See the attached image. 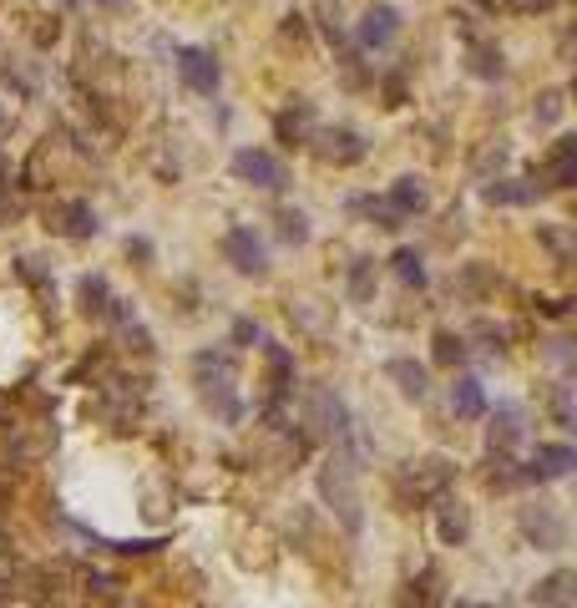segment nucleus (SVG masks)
I'll list each match as a JSON object with an SVG mask.
<instances>
[{
    "label": "nucleus",
    "instance_id": "obj_1",
    "mask_svg": "<svg viewBox=\"0 0 577 608\" xmlns=\"http://www.w3.org/2000/svg\"><path fill=\"white\" fill-rule=\"evenodd\" d=\"M193 370H198V386H203V401L208 406H218V416H238V401H233V360L218 350H203L198 360H193Z\"/></svg>",
    "mask_w": 577,
    "mask_h": 608
},
{
    "label": "nucleus",
    "instance_id": "obj_2",
    "mask_svg": "<svg viewBox=\"0 0 577 608\" xmlns=\"http://www.w3.org/2000/svg\"><path fill=\"white\" fill-rule=\"evenodd\" d=\"M304 147L314 152L319 163H329V168H350V163L365 158V137L355 127H314Z\"/></svg>",
    "mask_w": 577,
    "mask_h": 608
},
{
    "label": "nucleus",
    "instance_id": "obj_3",
    "mask_svg": "<svg viewBox=\"0 0 577 608\" xmlns=\"http://www.w3.org/2000/svg\"><path fill=\"white\" fill-rule=\"evenodd\" d=\"M233 178L254 183V188H269V193H279V188L289 183L284 163L274 158V152H264V147H238V152H233Z\"/></svg>",
    "mask_w": 577,
    "mask_h": 608
},
{
    "label": "nucleus",
    "instance_id": "obj_4",
    "mask_svg": "<svg viewBox=\"0 0 577 608\" xmlns=\"http://www.w3.org/2000/svg\"><path fill=\"white\" fill-rule=\"evenodd\" d=\"M178 76H183V87H188V92L213 97L218 82H223V66H218V56L203 51V46H178Z\"/></svg>",
    "mask_w": 577,
    "mask_h": 608
},
{
    "label": "nucleus",
    "instance_id": "obj_5",
    "mask_svg": "<svg viewBox=\"0 0 577 608\" xmlns=\"http://www.w3.org/2000/svg\"><path fill=\"white\" fill-rule=\"evenodd\" d=\"M223 259H228L238 274H249V279H264V274H269V254H264V244L254 239V228H228V234H223Z\"/></svg>",
    "mask_w": 577,
    "mask_h": 608
},
{
    "label": "nucleus",
    "instance_id": "obj_6",
    "mask_svg": "<svg viewBox=\"0 0 577 608\" xmlns=\"http://www.w3.org/2000/svg\"><path fill=\"white\" fill-rule=\"evenodd\" d=\"M395 31H400V11L390 6V0H375V6H365V16H360V26H355V36H360V46H365V51L390 46V41H395Z\"/></svg>",
    "mask_w": 577,
    "mask_h": 608
},
{
    "label": "nucleus",
    "instance_id": "obj_7",
    "mask_svg": "<svg viewBox=\"0 0 577 608\" xmlns=\"http://www.w3.org/2000/svg\"><path fill=\"white\" fill-rule=\"evenodd\" d=\"M46 228H56L61 239H92L102 223H97V213H92L87 203L71 198V203H56V208L46 213Z\"/></svg>",
    "mask_w": 577,
    "mask_h": 608
},
{
    "label": "nucleus",
    "instance_id": "obj_8",
    "mask_svg": "<svg viewBox=\"0 0 577 608\" xmlns=\"http://www.w3.org/2000/svg\"><path fill=\"white\" fill-rule=\"evenodd\" d=\"M324 497L340 502V512H345L350 527L360 522V497H355V487H350V462H345V456H335V462H329V472H324Z\"/></svg>",
    "mask_w": 577,
    "mask_h": 608
},
{
    "label": "nucleus",
    "instance_id": "obj_9",
    "mask_svg": "<svg viewBox=\"0 0 577 608\" xmlns=\"http://www.w3.org/2000/svg\"><path fill=\"white\" fill-rule=\"evenodd\" d=\"M400 218H416V213H426L431 208V188H426V178H416V173H405V178H395L390 183V198H385Z\"/></svg>",
    "mask_w": 577,
    "mask_h": 608
},
{
    "label": "nucleus",
    "instance_id": "obj_10",
    "mask_svg": "<svg viewBox=\"0 0 577 608\" xmlns=\"http://www.w3.org/2000/svg\"><path fill=\"white\" fill-rule=\"evenodd\" d=\"M466 71H471V76H481V82H497V76L507 71V56H502V46H491L486 36L466 41Z\"/></svg>",
    "mask_w": 577,
    "mask_h": 608
},
{
    "label": "nucleus",
    "instance_id": "obj_11",
    "mask_svg": "<svg viewBox=\"0 0 577 608\" xmlns=\"http://www.w3.org/2000/svg\"><path fill=\"white\" fill-rule=\"evenodd\" d=\"M274 132H279V142L304 147V142H309V132H314V107H309L304 97H294V107H289V112H279Z\"/></svg>",
    "mask_w": 577,
    "mask_h": 608
},
{
    "label": "nucleus",
    "instance_id": "obj_12",
    "mask_svg": "<svg viewBox=\"0 0 577 608\" xmlns=\"http://www.w3.org/2000/svg\"><path fill=\"white\" fill-rule=\"evenodd\" d=\"M547 173H552V188H572L577 183V137H557L552 142Z\"/></svg>",
    "mask_w": 577,
    "mask_h": 608
},
{
    "label": "nucleus",
    "instance_id": "obj_13",
    "mask_svg": "<svg viewBox=\"0 0 577 608\" xmlns=\"http://www.w3.org/2000/svg\"><path fill=\"white\" fill-rule=\"evenodd\" d=\"M481 198H486L491 208H522V203L537 198V188H532V183H517V178H491V183L481 188Z\"/></svg>",
    "mask_w": 577,
    "mask_h": 608
},
{
    "label": "nucleus",
    "instance_id": "obj_14",
    "mask_svg": "<svg viewBox=\"0 0 577 608\" xmlns=\"http://www.w3.org/2000/svg\"><path fill=\"white\" fill-rule=\"evenodd\" d=\"M567 472H572V446H537V456H532V477L537 482H557Z\"/></svg>",
    "mask_w": 577,
    "mask_h": 608
},
{
    "label": "nucleus",
    "instance_id": "obj_15",
    "mask_svg": "<svg viewBox=\"0 0 577 608\" xmlns=\"http://www.w3.org/2000/svg\"><path fill=\"white\" fill-rule=\"evenodd\" d=\"M385 375L400 386V396H410V401H421L431 386H426V365H416V360H390L385 365Z\"/></svg>",
    "mask_w": 577,
    "mask_h": 608
},
{
    "label": "nucleus",
    "instance_id": "obj_16",
    "mask_svg": "<svg viewBox=\"0 0 577 608\" xmlns=\"http://www.w3.org/2000/svg\"><path fill=\"white\" fill-rule=\"evenodd\" d=\"M76 299H81V310L87 315H112V289H107V279L102 274H87L76 284Z\"/></svg>",
    "mask_w": 577,
    "mask_h": 608
},
{
    "label": "nucleus",
    "instance_id": "obj_17",
    "mask_svg": "<svg viewBox=\"0 0 577 608\" xmlns=\"http://www.w3.org/2000/svg\"><path fill=\"white\" fill-rule=\"evenodd\" d=\"M375 284H380L375 259H355V264H350V299H355V304H370V299H375Z\"/></svg>",
    "mask_w": 577,
    "mask_h": 608
},
{
    "label": "nucleus",
    "instance_id": "obj_18",
    "mask_svg": "<svg viewBox=\"0 0 577 608\" xmlns=\"http://www.w3.org/2000/svg\"><path fill=\"white\" fill-rule=\"evenodd\" d=\"M390 269H395V279H400V284L426 289V264H421V254H416V249H395V254H390Z\"/></svg>",
    "mask_w": 577,
    "mask_h": 608
},
{
    "label": "nucleus",
    "instance_id": "obj_19",
    "mask_svg": "<svg viewBox=\"0 0 577 608\" xmlns=\"http://www.w3.org/2000/svg\"><path fill=\"white\" fill-rule=\"evenodd\" d=\"M451 406H456V416H481V411H486V396H481V380L461 375V380H456V391H451Z\"/></svg>",
    "mask_w": 577,
    "mask_h": 608
},
{
    "label": "nucleus",
    "instance_id": "obj_20",
    "mask_svg": "<svg viewBox=\"0 0 577 608\" xmlns=\"http://www.w3.org/2000/svg\"><path fill=\"white\" fill-rule=\"evenodd\" d=\"M274 234H279L284 244H309V218H304L299 208H279V213H274Z\"/></svg>",
    "mask_w": 577,
    "mask_h": 608
},
{
    "label": "nucleus",
    "instance_id": "obj_21",
    "mask_svg": "<svg viewBox=\"0 0 577 608\" xmlns=\"http://www.w3.org/2000/svg\"><path fill=\"white\" fill-rule=\"evenodd\" d=\"M350 208H355V213H365V218H375V228H400V223H405V218H400L385 198H355Z\"/></svg>",
    "mask_w": 577,
    "mask_h": 608
},
{
    "label": "nucleus",
    "instance_id": "obj_22",
    "mask_svg": "<svg viewBox=\"0 0 577 608\" xmlns=\"http://www.w3.org/2000/svg\"><path fill=\"white\" fill-rule=\"evenodd\" d=\"M517 436H522V411H517V406H502L497 426H491V441H497V446H512Z\"/></svg>",
    "mask_w": 577,
    "mask_h": 608
},
{
    "label": "nucleus",
    "instance_id": "obj_23",
    "mask_svg": "<svg viewBox=\"0 0 577 608\" xmlns=\"http://www.w3.org/2000/svg\"><path fill=\"white\" fill-rule=\"evenodd\" d=\"M461 355H466V340L451 330H436V365H456Z\"/></svg>",
    "mask_w": 577,
    "mask_h": 608
},
{
    "label": "nucleus",
    "instance_id": "obj_24",
    "mask_svg": "<svg viewBox=\"0 0 577 608\" xmlns=\"http://www.w3.org/2000/svg\"><path fill=\"white\" fill-rule=\"evenodd\" d=\"M557 117H562V92H542V97H537V107H532V122L552 127Z\"/></svg>",
    "mask_w": 577,
    "mask_h": 608
},
{
    "label": "nucleus",
    "instance_id": "obj_25",
    "mask_svg": "<svg viewBox=\"0 0 577 608\" xmlns=\"http://www.w3.org/2000/svg\"><path fill=\"white\" fill-rule=\"evenodd\" d=\"M456 512H446L441 517V532H446V538H461V532H466V512H461V502H451Z\"/></svg>",
    "mask_w": 577,
    "mask_h": 608
},
{
    "label": "nucleus",
    "instance_id": "obj_26",
    "mask_svg": "<svg viewBox=\"0 0 577 608\" xmlns=\"http://www.w3.org/2000/svg\"><path fill=\"white\" fill-rule=\"evenodd\" d=\"M502 6L517 16H537V11H552V0H502Z\"/></svg>",
    "mask_w": 577,
    "mask_h": 608
},
{
    "label": "nucleus",
    "instance_id": "obj_27",
    "mask_svg": "<svg viewBox=\"0 0 577 608\" xmlns=\"http://www.w3.org/2000/svg\"><path fill=\"white\" fill-rule=\"evenodd\" d=\"M233 340H238V345H249V340H259V325H249V320H238V325H233Z\"/></svg>",
    "mask_w": 577,
    "mask_h": 608
}]
</instances>
